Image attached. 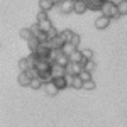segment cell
I'll return each instance as SVG.
<instances>
[{"label":"cell","instance_id":"obj_30","mask_svg":"<svg viewBox=\"0 0 127 127\" xmlns=\"http://www.w3.org/2000/svg\"><path fill=\"white\" fill-rule=\"evenodd\" d=\"M95 68H97L95 61H93V59H88V61H87V64H85V69H88V71H93Z\"/></svg>","mask_w":127,"mask_h":127},{"label":"cell","instance_id":"obj_16","mask_svg":"<svg viewBox=\"0 0 127 127\" xmlns=\"http://www.w3.org/2000/svg\"><path fill=\"white\" fill-rule=\"evenodd\" d=\"M76 49H78V48H76L75 44H71V42H64V46H63V49H61V51H63V54H66V56H69V58H71V54H73Z\"/></svg>","mask_w":127,"mask_h":127},{"label":"cell","instance_id":"obj_31","mask_svg":"<svg viewBox=\"0 0 127 127\" xmlns=\"http://www.w3.org/2000/svg\"><path fill=\"white\" fill-rule=\"evenodd\" d=\"M80 36L78 34H75V36H73V39H71V44H75V46H76V48H80Z\"/></svg>","mask_w":127,"mask_h":127},{"label":"cell","instance_id":"obj_12","mask_svg":"<svg viewBox=\"0 0 127 127\" xmlns=\"http://www.w3.org/2000/svg\"><path fill=\"white\" fill-rule=\"evenodd\" d=\"M49 46H51V49H63L64 41H63V37H61V34L56 36V37H53V39H49Z\"/></svg>","mask_w":127,"mask_h":127},{"label":"cell","instance_id":"obj_22","mask_svg":"<svg viewBox=\"0 0 127 127\" xmlns=\"http://www.w3.org/2000/svg\"><path fill=\"white\" fill-rule=\"evenodd\" d=\"M119 7V14H120V17H124V15H127V0H120L117 3Z\"/></svg>","mask_w":127,"mask_h":127},{"label":"cell","instance_id":"obj_32","mask_svg":"<svg viewBox=\"0 0 127 127\" xmlns=\"http://www.w3.org/2000/svg\"><path fill=\"white\" fill-rule=\"evenodd\" d=\"M108 2H114V3H119L120 0H108Z\"/></svg>","mask_w":127,"mask_h":127},{"label":"cell","instance_id":"obj_18","mask_svg":"<svg viewBox=\"0 0 127 127\" xmlns=\"http://www.w3.org/2000/svg\"><path fill=\"white\" fill-rule=\"evenodd\" d=\"M53 81H54V85H56V87H58L59 90H64V88H69V87H68V83H66V78H64V76H59V78H54Z\"/></svg>","mask_w":127,"mask_h":127},{"label":"cell","instance_id":"obj_7","mask_svg":"<svg viewBox=\"0 0 127 127\" xmlns=\"http://www.w3.org/2000/svg\"><path fill=\"white\" fill-rule=\"evenodd\" d=\"M42 90H44V93H46L48 97H56V95H58L59 92H61V90H59V88L56 87V85H54V81H49V83H44V87H42Z\"/></svg>","mask_w":127,"mask_h":127},{"label":"cell","instance_id":"obj_10","mask_svg":"<svg viewBox=\"0 0 127 127\" xmlns=\"http://www.w3.org/2000/svg\"><path fill=\"white\" fill-rule=\"evenodd\" d=\"M81 69H83V64H81V63H73V61H69V64L66 66V73L80 75V73H81Z\"/></svg>","mask_w":127,"mask_h":127},{"label":"cell","instance_id":"obj_2","mask_svg":"<svg viewBox=\"0 0 127 127\" xmlns=\"http://www.w3.org/2000/svg\"><path fill=\"white\" fill-rule=\"evenodd\" d=\"M36 22L39 24L41 31H46V32H48V31L51 29V27H53V22H51V19H49L48 12H44V10H39V12H37Z\"/></svg>","mask_w":127,"mask_h":127},{"label":"cell","instance_id":"obj_5","mask_svg":"<svg viewBox=\"0 0 127 127\" xmlns=\"http://www.w3.org/2000/svg\"><path fill=\"white\" fill-rule=\"evenodd\" d=\"M110 22H112V19H110V17L103 15V14H100L97 19H95V27H97L98 31H105L108 26H110Z\"/></svg>","mask_w":127,"mask_h":127},{"label":"cell","instance_id":"obj_11","mask_svg":"<svg viewBox=\"0 0 127 127\" xmlns=\"http://www.w3.org/2000/svg\"><path fill=\"white\" fill-rule=\"evenodd\" d=\"M51 75H53V78H59V76H64L66 75V68L64 66H59V64H53V68H51Z\"/></svg>","mask_w":127,"mask_h":127},{"label":"cell","instance_id":"obj_17","mask_svg":"<svg viewBox=\"0 0 127 127\" xmlns=\"http://www.w3.org/2000/svg\"><path fill=\"white\" fill-rule=\"evenodd\" d=\"M39 39L34 36V37H31L29 41H27V48H29V53H36V49L39 48Z\"/></svg>","mask_w":127,"mask_h":127},{"label":"cell","instance_id":"obj_23","mask_svg":"<svg viewBox=\"0 0 127 127\" xmlns=\"http://www.w3.org/2000/svg\"><path fill=\"white\" fill-rule=\"evenodd\" d=\"M69 59H71L73 63H80V61L83 59V53H81V49H76V51L71 54V58H69Z\"/></svg>","mask_w":127,"mask_h":127},{"label":"cell","instance_id":"obj_3","mask_svg":"<svg viewBox=\"0 0 127 127\" xmlns=\"http://www.w3.org/2000/svg\"><path fill=\"white\" fill-rule=\"evenodd\" d=\"M54 9L58 10L59 14H63V15H68V14H71V12L75 10V0H63V2L58 3Z\"/></svg>","mask_w":127,"mask_h":127},{"label":"cell","instance_id":"obj_24","mask_svg":"<svg viewBox=\"0 0 127 127\" xmlns=\"http://www.w3.org/2000/svg\"><path fill=\"white\" fill-rule=\"evenodd\" d=\"M36 37L39 39V42H49V34L46 31H39V32L36 34Z\"/></svg>","mask_w":127,"mask_h":127},{"label":"cell","instance_id":"obj_9","mask_svg":"<svg viewBox=\"0 0 127 127\" xmlns=\"http://www.w3.org/2000/svg\"><path fill=\"white\" fill-rule=\"evenodd\" d=\"M87 10H88V3L85 0H75V10H73V14L83 15Z\"/></svg>","mask_w":127,"mask_h":127},{"label":"cell","instance_id":"obj_1","mask_svg":"<svg viewBox=\"0 0 127 127\" xmlns=\"http://www.w3.org/2000/svg\"><path fill=\"white\" fill-rule=\"evenodd\" d=\"M100 14H103V15H107L110 17L112 20H117L120 17V14H119V7L117 3H114V2H103V5H102V12Z\"/></svg>","mask_w":127,"mask_h":127},{"label":"cell","instance_id":"obj_4","mask_svg":"<svg viewBox=\"0 0 127 127\" xmlns=\"http://www.w3.org/2000/svg\"><path fill=\"white\" fill-rule=\"evenodd\" d=\"M53 68V61L49 58H39L37 59V63H36V69L39 71V73H44V71H51Z\"/></svg>","mask_w":127,"mask_h":127},{"label":"cell","instance_id":"obj_19","mask_svg":"<svg viewBox=\"0 0 127 127\" xmlns=\"http://www.w3.org/2000/svg\"><path fill=\"white\" fill-rule=\"evenodd\" d=\"M73 36H75V32H73L71 29H64V31H61V37H63V41H64V42H71Z\"/></svg>","mask_w":127,"mask_h":127},{"label":"cell","instance_id":"obj_20","mask_svg":"<svg viewBox=\"0 0 127 127\" xmlns=\"http://www.w3.org/2000/svg\"><path fill=\"white\" fill-rule=\"evenodd\" d=\"M17 66H19V69H20V71H27V69L31 68V64H29V59H27V56H26V58H22V59H19Z\"/></svg>","mask_w":127,"mask_h":127},{"label":"cell","instance_id":"obj_25","mask_svg":"<svg viewBox=\"0 0 127 127\" xmlns=\"http://www.w3.org/2000/svg\"><path fill=\"white\" fill-rule=\"evenodd\" d=\"M78 76L83 80V81H90V80H93V78H92V71H88V69H85V68L81 69V73H80Z\"/></svg>","mask_w":127,"mask_h":127},{"label":"cell","instance_id":"obj_26","mask_svg":"<svg viewBox=\"0 0 127 127\" xmlns=\"http://www.w3.org/2000/svg\"><path fill=\"white\" fill-rule=\"evenodd\" d=\"M61 54H63V51H61V49H53V51H51V56H49V59L53 61V64L56 63V59H58Z\"/></svg>","mask_w":127,"mask_h":127},{"label":"cell","instance_id":"obj_13","mask_svg":"<svg viewBox=\"0 0 127 127\" xmlns=\"http://www.w3.org/2000/svg\"><path fill=\"white\" fill-rule=\"evenodd\" d=\"M19 37L22 41H26V42H27L31 37H34V32H32V29H31V27H22V29L19 31Z\"/></svg>","mask_w":127,"mask_h":127},{"label":"cell","instance_id":"obj_14","mask_svg":"<svg viewBox=\"0 0 127 127\" xmlns=\"http://www.w3.org/2000/svg\"><path fill=\"white\" fill-rule=\"evenodd\" d=\"M56 7V3L53 0H39V10H44V12H49Z\"/></svg>","mask_w":127,"mask_h":127},{"label":"cell","instance_id":"obj_27","mask_svg":"<svg viewBox=\"0 0 127 127\" xmlns=\"http://www.w3.org/2000/svg\"><path fill=\"white\" fill-rule=\"evenodd\" d=\"M95 88H97V83H95L93 80L85 81V85H83V90H87V92H92V90H95Z\"/></svg>","mask_w":127,"mask_h":127},{"label":"cell","instance_id":"obj_21","mask_svg":"<svg viewBox=\"0 0 127 127\" xmlns=\"http://www.w3.org/2000/svg\"><path fill=\"white\" fill-rule=\"evenodd\" d=\"M83 85H85V81L80 78L78 75L75 76V80H73V85H71V88L73 90H83Z\"/></svg>","mask_w":127,"mask_h":127},{"label":"cell","instance_id":"obj_6","mask_svg":"<svg viewBox=\"0 0 127 127\" xmlns=\"http://www.w3.org/2000/svg\"><path fill=\"white\" fill-rule=\"evenodd\" d=\"M51 46H49V42H41L39 48L36 49V54H37V58H49L51 56Z\"/></svg>","mask_w":127,"mask_h":127},{"label":"cell","instance_id":"obj_8","mask_svg":"<svg viewBox=\"0 0 127 127\" xmlns=\"http://www.w3.org/2000/svg\"><path fill=\"white\" fill-rule=\"evenodd\" d=\"M31 81H32V76H31L27 71H20L17 75V83L20 87H31Z\"/></svg>","mask_w":127,"mask_h":127},{"label":"cell","instance_id":"obj_29","mask_svg":"<svg viewBox=\"0 0 127 127\" xmlns=\"http://www.w3.org/2000/svg\"><path fill=\"white\" fill-rule=\"evenodd\" d=\"M81 53H83V58H87V59H93V51H92V49L85 48V49H81Z\"/></svg>","mask_w":127,"mask_h":127},{"label":"cell","instance_id":"obj_28","mask_svg":"<svg viewBox=\"0 0 127 127\" xmlns=\"http://www.w3.org/2000/svg\"><path fill=\"white\" fill-rule=\"evenodd\" d=\"M48 34H49V39H53V37H56V36H59V34H61V31H58L54 26H53V27L48 31Z\"/></svg>","mask_w":127,"mask_h":127},{"label":"cell","instance_id":"obj_15","mask_svg":"<svg viewBox=\"0 0 127 127\" xmlns=\"http://www.w3.org/2000/svg\"><path fill=\"white\" fill-rule=\"evenodd\" d=\"M42 87H44V80L41 78V76L32 78V81H31V90H42Z\"/></svg>","mask_w":127,"mask_h":127}]
</instances>
